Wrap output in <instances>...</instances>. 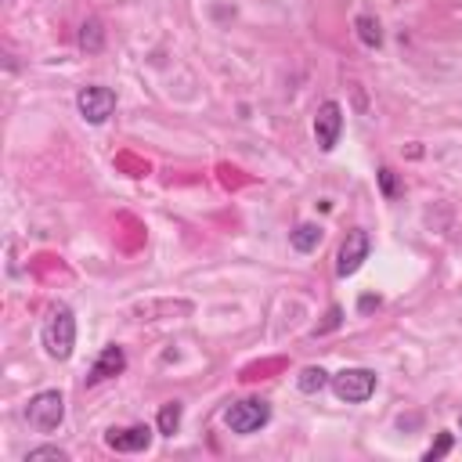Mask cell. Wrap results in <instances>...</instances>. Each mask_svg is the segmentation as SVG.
I'll return each instance as SVG.
<instances>
[{
    "mask_svg": "<svg viewBox=\"0 0 462 462\" xmlns=\"http://www.w3.org/2000/svg\"><path fill=\"white\" fill-rule=\"evenodd\" d=\"M72 346H76V318H72V310L65 303H54L47 321H43V350L54 361H69Z\"/></svg>",
    "mask_w": 462,
    "mask_h": 462,
    "instance_id": "6da1fadb",
    "label": "cell"
},
{
    "mask_svg": "<svg viewBox=\"0 0 462 462\" xmlns=\"http://www.w3.org/2000/svg\"><path fill=\"white\" fill-rule=\"evenodd\" d=\"M328 386H332V393L339 401L361 404V401H368L375 393V372L372 368H343V372H336L328 379Z\"/></svg>",
    "mask_w": 462,
    "mask_h": 462,
    "instance_id": "7a4b0ae2",
    "label": "cell"
},
{
    "mask_svg": "<svg viewBox=\"0 0 462 462\" xmlns=\"http://www.w3.org/2000/svg\"><path fill=\"white\" fill-rule=\"evenodd\" d=\"M267 419H271V404H267V401H256V397L235 401V404L224 411L227 430H231V433H242V437H249V433L263 430V426H267Z\"/></svg>",
    "mask_w": 462,
    "mask_h": 462,
    "instance_id": "3957f363",
    "label": "cell"
},
{
    "mask_svg": "<svg viewBox=\"0 0 462 462\" xmlns=\"http://www.w3.org/2000/svg\"><path fill=\"white\" fill-rule=\"evenodd\" d=\"M25 419H29V426H32V430H40V433L58 430V426H61V419H65V397H61L58 390H40V393L29 401Z\"/></svg>",
    "mask_w": 462,
    "mask_h": 462,
    "instance_id": "277c9868",
    "label": "cell"
},
{
    "mask_svg": "<svg viewBox=\"0 0 462 462\" xmlns=\"http://www.w3.org/2000/svg\"><path fill=\"white\" fill-rule=\"evenodd\" d=\"M76 105H79V116L97 126V123H105L116 112V94L108 87H83L76 94Z\"/></svg>",
    "mask_w": 462,
    "mask_h": 462,
    "instance_id": "5b68a950",
    "label": "cell"
},
{
    "mask_svg": "<svg viewBox=\"0 0 462 462\" xmlns=\"http://www.w3.org/2000/svg\"><path fill=\"white\" fill-rule=\"evenodd\" d=\"M339 130H343V108L339 101H321L318 116H314V137L321 152H332L339 144Z\"/></svg>",
    "mask_w": 462,
    "mask_h": 462,
    "instance_id": "8992f818",
    "label": "cell"
},
{
    "mask_svg": "<svg viewBox=\"0 0 462 462\" xmlns=\"http://www.w3.org/2000/svg\"><path fill=\"white\" fill-rule=\"evenodd\" d=\"M368 249H372V242H368V231H361V227H354L346 238H343V245H339V260H336V274L339 278H350L365 260H368Z\"/></svg>",
    "mask_w": 462,
    "mask_h": 462,
    "instance_id": "52a82bcc",
    "label": "cell"
},
{
    "mask_svg": "<svg viewBox=\"0 0 462 462\" xmlns=\"http://www.w3.org/2000/svg\"><path fill=\"white\" fill-rule=\"evenodd\" d=\"M105 444L112 451H144L152 444V430L148 426H123V430H108Z\"/></svg>",
    "mask_w": 462,
    "mask_h": 462,
    "instance_id": "ba28073f",
    "label": "cell"
},
{
    "mask_svg": "<svg viewBox=\"0 0 462 462\" xmlns=\"http://www.w3.org/2000/svg\"><path fill=\"white\" fill-rule=\"evenodd\" d=\"M126 368V354H123V346H105L101 354H97V361H94V368H90V375H87V383H101V379H112V375H119Z\"/></svg>",
    "mask_w": 462,
    "mask_h": 462,
    "instance_id": "9c48e42d",
    "label": "cell"
},
{
    "mask_svg": "<svg viewBox=\"0 0 462 462\" xmlns=\"http://www.w3.org/2000/svg\"><path fill=\"white\" fill-rule=\"evenodd\" d=\"M328 372L321 368V365H307V368H300V375H296V386L303 390V393H321L325 386H328Z\"/></svg>",
    "mask_w": 462,
    "mask_h": 462,
    "instance_id": "30bf717a",
    "label": "cell"
},
{
    "mask_svg": "<svg viewBox=\"0 0 462 462\" xmlns=\"http://www.w3.org/2000/svg\"><path fill=\"white\" fill-rule=\"evenodd\" d=\"M289 242H292L296 253H310V249H318V242H321V227H318V224H296V231L289 235Z\"/></svg>",
    "mask_w": 462,
    "mask_h": 462,
    "instance_id": "8fae6325",
    "label": "cell"
},
{
    "mask_svg": "<svg viewBox=\"0 0 462 462\" xmlns=\"http://www.w3.org/2000/svg\"><path fill=\"white\" fill-rule=\"evenodd\" d=\"M180 415H184V408H180V401H166V404L159 408V419H155V430H159L162 437H173V433H177V426H180Z\"/></svg>",
    "mask_w": 462,
    "mask_h": 462,
    "instance_id": "7c38bea8",
    "label": "cell"
},
{
    "mask_svg": "<svg viewBox=\"0 0 462 462\" xmlns=\"http://www.w3.org/2000/svg\"><path fill=\"white\" fill-rule=\"evenodd\" d=\"M354 29H357V40L365 47H383V29H379V22L372 14H357L354 18Z\"/></svg>",
    "mask_w": 462,
    "mask_h": 462,
    "instance_id": "4fadbf2b",
    "label": "cell"
},
{
    "mask_svg": "<svg viewBox=\"0 0 462 462\" xmlns=\"http://www.w3.org/2000/svg\"><path fill=\"white\" fill-rule=\"evenodd\" d=\"M79 47L90 51V54H97V51L105 47V29H101L97 18H87V22L79 25Z\"/></svg>",
    "mask_w": 462,
    "mask_h": 462,
    "instance_id": "5bb4252c",
    "label": "cell"
},
{
    "mask_svg": "<svg viewBox=\"0 0 462 462\" xmlns=\"http://www.w3.org/2000/svg\"><path fill=\"white\" fill-rule=\"evenodd\" d=\"M40 458H54V462H69V451L54 448V444H40V448H29L25 462H40Z\"/></svg>",
    "mask_w": 462,
    "mask_h": 462,
    "instance_id": "9a60e30c",
    "label": "cell"
},
{
    "mask_svg": "<svg viewBox=\"0 0 462 462\" xmlns=\"http://www.w3.org/2000/svg\"><path fill=\"white\" fill-rule=\"evenodd\" d=\"M451 444H455V437H451V433H440V437H437V444H430L422 458H426V462H437V458H444V455L451 451Z\"/></svg>",
    "mask_w": 462,
    "mask_h": 462,
    "instance_id": "2e32d148",
    "label": "cell"
},
{
    "mask_svg": "<svg viewBox=\"0 0 462 462\" xmlns=\"http://www.w3.org/2000/svg\"><path fill=\"white\" fill-rule=\"evenodd\" d=\"M379 188H383V195H386V199H393V195H397V180H393V170H390V166H383V170H379Z\"/></svg>",
    "mask_w": 462,
    "mask_h": 462,
    "instance_id": "e0dca14e",
    "label": "cell"
},
{
    "mask_svg": "<svg viewBox=\"0 0 462 462\" xmlns=\"http://www.w3.org/2000/svg\"><path fill=\"white\" fill-rule=\"evenodd\" d=\"M336 325H339V307H332V310H328V321H325L318 332H328V328H336Z\"/></svg>",
    "mask_w": 462,
    "mask_h": 462,
    "instance_id": "ac0fdd59",
    "label": "cell"
},
{
    "mask_svg": "<svg viewBox=\"0 0 462 462\" xmlns=\"http://www.w3.org/2000/svg\"><path fill=\"white\" fill-rule=\"evenodd\" d=\"M372 307H379V296H361V310H372Z\"/></svg>",
    "mask_w": 462,
    "mask_h": 462,
    "instance_id": "d6986e66",
    "label": "cell"
}]
</instances>
